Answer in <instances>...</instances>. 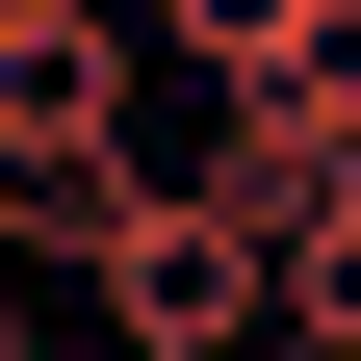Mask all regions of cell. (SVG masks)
Segmentation results:
<instances>
[{"label": "cell", "instance_id": "6da1fadb", "mask_svg": "<svg viewBox=\"0 0 361 361\" xmlns=\"http://www.w3.org/2000/svg\"><path fill=\"white\" fill-rule=\"evenodd\" d=\"M129 78H155L129 0H0V155H129Z\"/></svg>", "mask_w": 361, "mask_h": 361}, {"label": "cell", "instance_id": "7a4b0ae2", "mask_svg": "<svg viewBox=\"0 0 361 361\" xmlns=\"http://www.w3.org/2000/svg\"><path fill=\"white\" fill-rule=\"evenodd\" d=\"M129 26H155L207 104H258V78H310V26H336V0H129Z\"/></svg>", "mask_w": 361, "mask_h": 361}, {"label": "cell", "instance_id": "3957f363", "mask_svg": "<svg viewBox=\"0 0 361 361\" xmlns=\"http://www.w3.org/2000/svg\"><path fill=\"white\" fill-rule=\"evenodd\" d=\"M284 336H310V361H361V207H336V233H284Z\"/></svg>", "mask_w": 361, "mask_h": 361}, {"label": "cell", "instance_id": "277c9868", "mask_svg": "<svg viewBox=\"0 0 361 361\" xmlns=\"http://www.w3.org/2000/svg\"><path fill=\"white\" fill-rule=\"evenodd\" d=\"M155 361H310V336H284V310H258V336H155Z\"/></svg>", "mask_w": 361, "mask_h": 361}, {"label": "cell", "instance_id": "5b68a950", "mask_svg": "<svg viewBox=\"0 0 361 361\" xmlns=\"http://www.w3.org/2000/svg\"><path fill=\"white\" fill-rule=\"evenodd\" d=\"M0 284H26V155H0Z\"/></svg>", "mask_w": 361, "mask_h": 361}]
</instances>
